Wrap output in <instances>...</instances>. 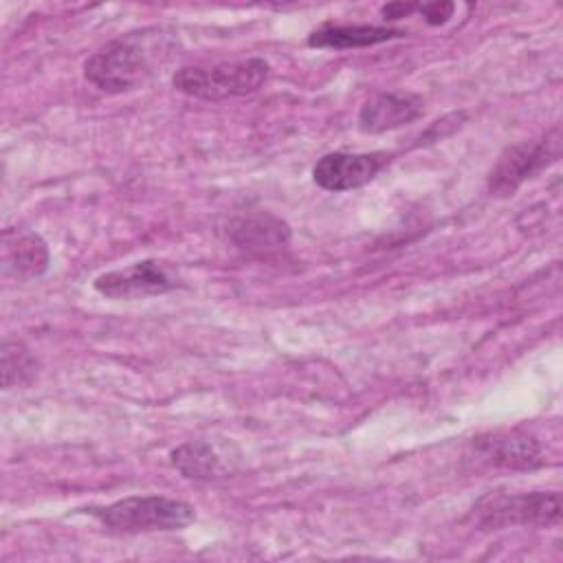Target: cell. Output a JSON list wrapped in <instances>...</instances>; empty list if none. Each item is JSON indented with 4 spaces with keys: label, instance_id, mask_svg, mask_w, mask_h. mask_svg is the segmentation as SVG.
<instances>
[{
    "label": "cell",
    "instance_id": "30bf717a",
    "mask_svg": "<svg viewBox=\"0 0 563 563\" xmlns=\"http://www.w3.org/2000/svg\"><path fill=\"white\" fill-rule=\"evenodd\" d=\"M405 33L389 26H374V24H323L314 29L308 37L310 46L317 48H363L383 44L396 37H402Z\"/></svg>",
    "mask_w": 563,
    "mask_h": 563
},
{
    "label": "cell",
    "instance_id": "9c48e42d",
    "mask_svg": "<svg viewBox=\"0 0 563 563\" xmlns=\"http://www.w3.org/2000/svg\"><path fill=\"white\" fill-rule=\"evenodd\" d=\"M51 253L46 242L31 231L7 229L2 233V275L33 279L46 273Z\"/></svg>",
    "mask_w": 563,
    "mask_h": 563
},
{
    "label": "cell",
    "instance_id": "9a60e30c",
    "mask_svg": "<svg viewBox=\"0 0 563 563\" xmlns=\"http://www.w3.org/2000/svg\"><path fill=\"white\" fill-rule=\"evenodd\" d=\"M418 11L424 15V20L433 26H440L444 24L453 11H455V4L453 2H431V4H420Z\"/></svg>",
    "mask_w": 563,
    "mask_h": 563
},
{
    "label": "cell",
    "instance_id": "5bb4252c",
    "mask_svg": "<svg viewBox=\"0 0 563 563\" xmlns=\"http://www.w3.org/2000/svg\"><path fill=\"white\" fill-rule=\"evenodd\" d=\"M35 374V356L20 341H4L2 345V383L4 389L24 385Z\"/></svg>",
    "mask_w": 563,
    "mask_h": 563
},
{
    "label": "cell",
    "instance_id": "52a82bcc",
    "mask_svg": "<svg viewBox=\"0 0 563 563\" xmlns=\"http://www.w3.org/2000/svg\"><path fill=\"white\" fill-rule=\"evenodd\" d=\"M383 165V154L330 152L314 163L312 180L325 191H347L369 183Z\"/></svg>",
    "mask_w": 563,
    "mask_h": 563
},
{
    "label": "cell",
    "instance_id": "3957f363",
    "mask_svg": "<svg viewBox=\"0 0 563 563\" xmlns=\"http://www.w3.org/2000/svg\"><path fill=\"white\" fill-rule=\"evenodd\" d=\"M145 37L125 35L108 42L84 64V77L103 92L119 95L139 88L152 73Z\"/></svg>",
    "mask_w": 563,
    "mask_h": 563
},
{
    "label": "cell",
    "instance_id": "7a4b0ae2",
    "mask_svg": "<svg viewBox=\"0 0 563 563\" xmlns=\"http://www.w3.org/2000/svg\"><path fill=\"white\" fill-rule=\"evenodd\" d=\"M106 528L114 532H172L187 528L194 519V506L165 495H132L114 504L90 508Z\"/></svg>",
    "mask_w": 563,
    "mask_h": 563
},
{
    "label": "cell",
    "instance_id": "8fae6325",
    "mask_svg": "<svg viewBox=\"0 0 563 563\" xmlns=\"http://www.w3.org/2000/svg\"><path fill=\"white\" fill-rule=\"evenodd\" d=\"M477 449L488 462L506 468H532L541 462V449L537 440L517 431L495 433L488 440L482 438Z\"/></svg>",
    "mask_w": 563,
    "mask_h": 563
},
{
    "label": "cell",
    "instance_id": "8992f818",
    "mask_svg": "<svg viewBox=\"0 0 563 563\" xmlns=\"http://www.w3.org/2000/svg\"><path fill=\"white\" fill-rule=\"evenodd\" d=\"M95 290L108 299H139L163 295L178 286V277L158 260H143L125 268L108 271L92 282Z\"/></svg>",
    "mask_w": 563,
    "mask_h": 563
},
{
    "label": "cell",
    "instance_id": "277c9868",
    "mask_svg": "<svg viewBox=\"0 0 563 563\" xmlns=\"http://www.w3.org/2000/svg\"><path fill=\"white\" fill-rule=\"evenodd\" d=\"M473 519L486 530L512 526H554L561 521V495L556 490L490 493L473 506Z\"/></svg>",
    "mask_w": 563,
    "mask_h": 563
},
{
    "label": "cell",
    "instance_id": "6da1fadb",
    "mask_svg": "<svg viewBox=\"0 0 563 563\" xmlns=\"http://www.w3.org/2000/svg\"><path fill=\"white\" fill-rule=\"evenodd\" d=\"M266 77L268 64L262 57H246L238 62H220L213 66H183L174 73L172 84L187 97L220 101L255 92L266 81Z\"/></svg>",
    "mask_w": 563,
    "mask_h": 563
},
{
    "label": "cell",
    "instance_id": "2e32d148",
    "mask_svg": "<svg viewBox=\"0 0 563 563\" xmlns=\"http://www.w3.org/2000/svg\"><path fill=\"white\" fill-rule=\"evenodd\" d=\"M416 9H418V4H411V2H389L380 9V13L385 20H398V18L409 15Z\"/></svg>",
    "mask_w": 563,
    "mask_h": 563
},
{
    "label": "cell",
    "instance_id": "7c38bea8",
    "mask_svg": "<svg viewBox=\"0 0 563 563\" xmlns=\"http://www.w3.org/2000/svg\"><path fill=\"white\" fill-rule=\"evenodd\" d=\"M231 238L244 251H268L284 246L290 238V229L275 216H249L231 224Z\"/></svg>",
    "mask_w": 563,
    "mask_h": 563
},
{
    "label": "cell",
    "instance_id": "5b68a950",
    "mask_svg": "<svg viewBox=\"0 0 563 563\" xmlns=\"http://www.w3.org/2000/svg\"><path fill=\"white\" fill-rule=\"evenodd\" d=\"M561 152L559 128L545 132L539 141H523L506 147L488 176V187L497 196L512 194L521 183L541 172L548 163L556 161Z\"/></svg>",
    "mask_w": 563,
    "mask_h": 563
},
{
    "label": "cell",
    "instance_id": "4fadbf2b",
    "mask_svg": "<svg viewBox=\"0 0 563 563\" xmlns=\"http://www.w3.org/2000/svg\"><path fill=\"white\" fill-rule=\"evenodd\" d=\"M172 464L189 479H216L222 475V466L213 449L202 440H191L172 451Z\"/></svg>",
    "mask_w": 563,
    "mask_h": 563
},
{
    "label": "cell",
    "instance_id": "ba28073f",
    "mask_svg": "<svg viewBox=\"0 0 563 563\" xmlns=\"http://www.w3.org/2000/svg\"><path fill=\"white\" fill-rule=\"evenodd\" d=\"M424 101L420 95L409 90L378 92L358 112V128L369 134L387 132L422 117Z\"/></svg>",
    "mask_w": 563,
    "mask_h": 563
}]
</instances>
